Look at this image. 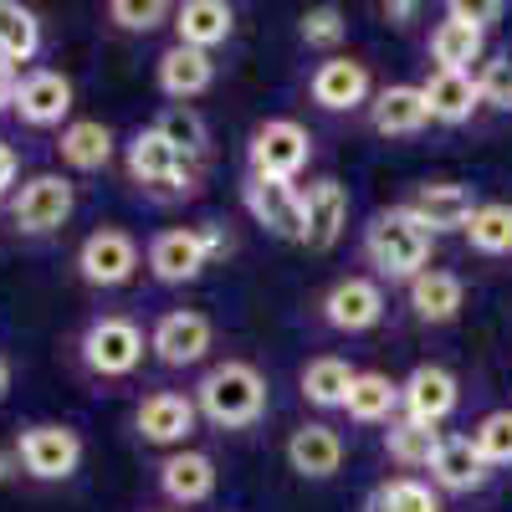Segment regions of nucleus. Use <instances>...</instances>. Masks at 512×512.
<instances>
[{"label": "nucleus", "instance_id": "nucleus-1", "mask_svg": "<svg viewBox=\"0 0 512 512\" xmlns=\"http://www.w3.org/2000/svg\"><path fill=\"white\" fill-rule=\"evenodd\" d=\"M190 400H195L200 420L221 425V431H246V425H256L267 415L272 390H267V374L251 359H221L195 379Z\"/></svg>", "mask_w": 512, "mask_h": 512}, {"label": "nucleus", "instance_id": "nucleus-2", "mask_svg": "<svg viewBox=\"0 0 512 512\" xmlns=\"http://www.w3.org/2000/svg\"><path fill=\"white\" fill-rule=\"evenodd\" d=\"M436 236L415 221L410 205H390L374 210L364 226V262L374 267V282H415L425 267H431Z\"/></svg>", "mask_w": 512, "mask_h": 512}, {"label": "nucleus", "instance_id": "nucleus-3", "mask_svg": "<svg viewBox=\"0 0 512 512\" xmlns=\"http://www.w3.org/2000/svg\"><path fill=\"white\" fill-rule=\"evenodd\" d=\"M149 354V338L134 318H123V313H103L93 318L88 328H82L77 338V359L82 369H88L93 379H128Z\"/></svg>", "mask_w": 512, "mask_h": 512}, {"label": "nucleus", "instance_id": "nucleus-4", "mask_svg": "<svg viewBox=\"0 0 512 512\" xmlns=\"http://www.w3.org/2000/svg\"><path fill=\"white\" fill-rule=\"evenodd\" d=\"M123 159H128V175H134V185H144V190H154V195H190V190H195L190 154H180L154 123L139 128V134L123 144Z\"/></svg>", "mask_w": 512, "mask_h": 512}, {"label": "nucleus", "instance_id": "nucleus-5", "mask_svg": "<svg viewBox=\"0 0 512 512\" xmlns=\"http://www.w3.org/2000/svg\"><path fill=\"white\" fill-rule=\"evenodd\" d=\"M16 461L31 482H67L82 466V436L62 420H36L16 436Z\"/></svg>", "mask_w": 512, "mask_h": 512}, {"label": "nucleus", "instance_id": "nucleus-6", "mask_svg": "<svg viewBox=\"0 0 512 512\" xmlns=\"http://www.w3.org/2000/svg\"><path fill=\"white\" fill-rule=\"evenodd\" d=\"M308 154H313V139L292 118H267L246 144V164L256 180H297V169L308 164Z\"/></svg>", "mask_w": 512, "mask_h": 512}, {"label": "nucleus", "instance_id": "nucleus-7", "mask_svg": "<svg viewBox=\"0 0 512 512\" xmlns=\"http://www.w3.org/2000/svg\"><path fill=\"white\" fill-rule=\"evenodd\" d=\"M72 210H77V190L67 175H31L11 200V221L21 236H52L72 221Z\"/></svg>", "mask_w": 512, "mask_h": 512}, {"label": "nucleus", "instance_id": "nucleus-8", "mask_svg": "<svg viewBox=\"0 0 512 512\" xmlns=\"http://www.w3.org/2000/svg\"><path fill=\"white\" fill-rule=\"evenodd\" d=\"M139 272V241L128 236L123 226H98L88 241L77 246V277L88 282V287H123V282H134Z\"/></svg>", "mask_w": 512, "mask_h": 512}, {"label": "nucleus", "instance_id": "nucleus-9", "mask_svg": "<svg viewBox=\"0 0 512 512\" xmlns=\"http://www.w3.org/2000/svg\"><path fill=\"white\" fill-rule=\"evenodd\" d=\"M384 308H390V297H384V282L374 277H338L318 303L333 333H369L384 323Z\"/></svg>", "mask_w": 512, "mask_h": 512}, {"label": "nucleus", "instance_id": "nucleus-10", "mask_svg": "<svg viewBox=\"0 0 512 512\" xmlns=\"http://www.w3.org/2000/svg\"><path fill=\"white\" fill-rule=\"evenodd\" d=\"M210 344H216V328H210L205 313L195 308H175L164 313L154 328H149V354L164 364V369H190L210 354Z\"/></svg>", "mask_w": 512, "mask_h": 512}, {"label": "nucleus", "instance_id": "nucleus-11", "mask_svg": "<svg viewBox=\"0 0 512 512\" xmlns=\"http://www.w3.org/2000/svg\"><path fill=\"white\" fill-rule=\"evenodd\" d=\"M241 200H246V216L262 231H272L282 241H303V190H297L292 180H256V175H246Z\"/></svg>", "mask_w": 512, "mask_h": 512}, {"label": "nucleus", "instance_id": "nucleus-12", "mask_svg": "<svg viewBox=\"0 0 512 512\" xmlns=\"http://www.w3.org/2000/svg\"><path fill=\"white\" fill-rule=\"evenodd\" d=\"M11 113L26 128H62V118L72 113V77L57 67H31L16 82V103Z\"/></svg>", "mask_w": 512, "mask_h": 512}, {"label": "nucleus", "instance_id": "nucleus-13", "mask_svg": "<svg viewBox=\"0 0 512 512\" xmlns=\"http://www.w3.org/2000/svg\"><path fill=\"white\" fill-rule=\"evenodd\" d=\"M144 262L154 272V282L164 287H185L195 282L205 267H210V246H205V231L195 226H175V231H159L144 251Z\"/></svg>", "mask_w": 512, "mask_h": 512}, {"label": "nucleus", "instance_id": "nucleus-14", "mask_svg": "<svg viewBox=\"0 0 512 512\" xmlns=\"http://www.w3.org/2000/svg\"><path fill=\"white\" fill-rule=\"evenodd\" d=\"M195 420H200V410H195L190 395H180V390H154V395H144L139 410H134V431H139L149 446H175V451H180V446L195 436Z\"/></svg>", "mask_w": 512, "mask_h": 512}, {"label": "nucleus", "instance_id": "nucleus-15", "mask_svg": "<svg viewBox=\"0 0 512 512\" xmlns=\"http://www.w3.org/2000/svg\"><path fill=\"white\" fill-rule=\"evenodd\" d=\"M456 405H461V384H456V374L441 369V364H415V369L400 379V415H410V420L441 425Z\"/></svg>", "mask_w": 512, "mask_h": 512}, {"label": "nucleus", "instance_id": "nucleus-16", "mask_svg": "<svg viewBox=\"0 0 512 512\" xmlns=\"http://www.w3.org/2000/svg\"><path fill=\"white\" fill-rule=\"evenodd\" d=\"M405 205L415 210V221L431 236H446V231H466V221H472V210L482 200L461 180H425V185H415V195Z\"/></svg>", "mask_w": 512, "mask_h": 512}, {"label": "nucleus", "instance_id": "nucleus-17", "mask_svg": "<svg viewBox=\"0 0 512 512\" xmlns=\"http://www.w3.org/2000/svg\"><path fill=\"white\" fill-rule=\"evenodd\" d=\"M308 93L323 113H354L369 103V67L359 57H328L313 67Z\"/></svg>", "mask_w": 512, "mask_h": 512}, {"label": "nucleus", "instance_id": "nucleus-18", "mask_svg": "<svg viewBox=\"0 0 512 512\" xmlns=\"http://www.w3.org/2000/svg\"><path fill=\"white\" fill-rule=\"evenodd\" d=\"M349 226V190L338 180H313L303 190V246L308 251H333Z\"/></svg>", "mask_w": 512, "mask_h": 512}, {"label": "nucleus", "instance_id": "nucleus-19", "mask_svg": "<svg viewBox=\"0 0 512 512\" xmlns=\"http://www.w3.org/2000/svg\"><path fill=\"white\" fill-rule=\"evenodd\" d=\"M159 492L175 502V507L210 502V497H216V461H210L205 451H190V446L169 451L159 461Z\"/></svg>", "mask_w": 512, "mask_h": 512}, {"label": "nucleus", "instance_id": "nucleus-20", "mask_svg": "<svg viewBox=\"0 0 512 512\" xmlns=\"http://www.w3.org/2000/svg\"><path fill=\"white\" fill-rule=\"evenodd\" d=\"M287 466L303 482H328L338 466H344V436L323 420H308L287 436Z\"/></svg>", "mask_w": 512, "mask_h": 512}, {"label": "nucleus", "instance_id": "nucleus-21", "mask_svg": "<svg viewBox=\"0 0 512 512\" xmlns=\"http://www.w3.org/2000/svg\"><path fill=\"white\" fill-rule=\"evenodd\" d=\"M492 482V466L482 461V451L472 446V436H441V451L431 461V487L466 497V492H482Z\"/></svg>", "mask_w": 512, "mask_h": 512}, {"label": "nucleus", "instance_id": "nucleus-22", "mask_svg": "<svg viewBox=\"0 0 512 512\" xmlns=\"http://www.w3.org/2000/svg\"><path fill=\"white\" fill-rule=\"evenodd\" d=\"M405 303H410V313H415L420 323H431V328L456 323L461 308H466V282H461L456 272H446V267H425V272L405 287Z\"/></svg>", "mask_w": 512, "mask_h": 512}, {"label": "nucleus", "instance_id": "nucleus-23", "mask_svg": "<svg viewBox=\"0 0 512 512\" xmlns=\"http://www.w3.org/2000/svg\"><path fill=\"white\" fill-rule=\"evenodd\" d=\"M154 82H159L164 98L190 103V98L210 93V82H216V62H210V52H195V47H180V41H175L169 52H159Z\"/></svg>", "mask_w": 512, "mask_h": 512}, {"label": "nucleus", "instance_id": "nucleus-24", "mask_svg": "<svg viewBox=\"0 0 512 512\" xmlns=\"http://www.w3.org/2000/svg\"><path fill=\"white\" fill-rule=\"evenodd\" d=\"M369 123L379 139H415L425 123H431V108H425V93L410 88V82H395V88L374 93L369 103Z\"/></svg>", "mask_w": 512, "mask_h": 512}, {"label": "nucleus", "instance_id": "nucleus-25", "mask_svg": "<svg viewBox=\"0 0 512 512\" xmlns=\"http://www.w3.org/2000/svg\"><path fill=\"white\" fill-rule=\"evenodd\" d=\"M420 93H425V108H431V123H446V128L472 123V113L482 108L472 72H431L420 82Z\"/></svg>", "mask_w": 512, "mask_h": 512}, {"label": "nucleus", "instance_id": "nucleus-26", "mask_svg": "<svg viewBox=\"0 0 512 512\" xmlns=\"http://www.w3.org/2000/svg\"><path fill=\"white\" fill-rule=\"evenodd\" d=\"M175 36L180 47H195V52H210L221 47V41L236 31V11L226 6V0H185V6H175Z\"/></svg>", "mask_w": 512, "mask_h": 512}, {"label": "nucleus", "instance_id": "nucleus-27", "mask_svg": "<svg viewBox=\"0 0 512 512\" xmlns=\"http://www.w3.org/2000/svg\"><path fill=\"white\" fill-rule=\"evenodd\" d=\"M113 128L98 123V118H72L62 128V139H57V159L67 169H77V175H98V169L113 159Z\"/></svg>", "mask_w": 512, "mask_h": 512}, {"label": "nucleus", "instance_id": "nucleus-28", "mask_svg": "<svg viewBox=\"0 0 512 512\" xmlns=\"http://www.w3.org/2000/svg\"><path fill=\"white\" fill-rule=\"evenodd\" d=\"M349 420L359 425H390L400 415V384L379 369H359L354 384H349V400H344Z\"/></svg>", "mask_w": 512, "mask_h": 512}, {"label": "nucleus", "instance_id": "nucleus-29", "mask_svg": "<svg viewBox=\"0 0 512 512\" xmlns=\"http://www.w3.org/2000/svg\"><path fill=\"white\" fill-rule=\"evenodd\" d=\"M441 451V431L425 420H410V415H395L390 431H384V456H390L395 466H405V472H431V461Z\"/></svg>", "mask_w": 512, "mask_h": 512}, {"label": "nucleus", "instance_id": "nucleus-30", "mask_svg": "<svg viewBox=\"0 0 512 512\" xmlns=\"http://www.w3.org/2000/svg\"><path fill=\"white\" fill-rule=\"evenodd\" d=\"M354 364L338 359V354H318L303 364V374H297V384H303V400L318 405V410H344L349 400V384H354Z\"/></svg>", "mask_w": 512, "mask_h": 512}, {"label": "nucleus", "instance_id": "nucleus-31", "mask_svg": "<svg viewBox=\"0 0 512 512\" xmlns=\"http://www.w3.org/2000/svg\"><path fill=\"white\" fill-rule=\"evenodd\" d=\"M487 57V31L466 26V21H436L431 31V62L436 72H472V62Z\"/></svg>", "mask_w": 512, "mask_h": 512}, {"label": "nucleus", "instance_id": "nucleus-32", "mask_svg": "<svg viewBox=\"0 0 512 512\" xmlns=\"http://www.w3.org/2000/svg\"><path fill=\"white\" fill-rule=\"evenodd\" d=\"M461 236L477 256H512V205L507 200H482Z\"/></svg>", "mask_w": 512, "mask_h": 512}, {"label": "nucleus", "instance_id": "nucleus-33", "mask_svg": "<svg viewBox=\"0 0 512 512\" xmlns=\"http://www.w3.org/2000/svg\"><path fill=\"white\" fill-rule=\"evenodd\" d=\"M41 52V21L16 6V0H0V62H36Z\"/></svg>", "mask_w": 512, "mask_h": 512}, {"label": "nucleus", "instance_id": "nucleus-34", "mask_svg": "<svg viewBox=\"0 0 512 512\" xmlns=\"http://www.w3.org/2000/svg\"><path fill=\"white\" fill-rule=\"evenodd\" d=\"M364 512H446L441 507V492L420 477H390L379 482L374 497L364 502Z\"/></svg>", "mask_w": 512, "mask_h": 512}, {"label": "nucleus", "instance_id": "nucleus-35", "mask_svg": "<svg viewBox=\"0 0 512 512\" xmlns=\"http://www.w3.org/2000/svg\"><path fill=\"white\" fill-rule=\"evenodd\" d=\"M159 134L169 139V144H175L180 154H205V144H210V134H205V123H200V113L190 108V103H169L164 113H159Z\"/></svg>", "mask_w": 512, "mask_h": 512}, {"label": "nucleus", "instance_id": "nucleus-36", "mask_svg": "<svg viewBox=\"0 0 512 512\" xmlns=\"http://www.w3.org/2000/svg\"><path fill=\"white\" fill-rule=\"evenodd\" d=\"M472 446L482 451V461L492 466H512V410H492L477 420V431H472Z\"/></svg>", "mask_w": 512, "mask_h": 512}, {"label": "nucleus", "instance_id": "nucleus-37", "mask_svg": "<svg viewBox=\"0 0 512 512\" xmlns=\"http://www.w3.org/2000/svg\"><path fill=\"white\" fill-rule=\"evenodd\" d=\"M108 21H113L118 31L149 36V31H159L164 21H175V6H164V0H113Z\"/></svg>", "mask_w": 512, "mask_h": 512}, {"label": "nucleus", "instance_id": "nucleus-38", "mask_svg": "<svg viewBox=\"0 0 512 512\" xmlns=\"http://www.w3.org/2000/svg\"><path fill=\"white\" fill-rule=\"evenodd\" d=\"M344 31H349V21H344L338 6H313L303 21H297V36H303L308 47H318V52H333L338 41H344Z\"/></svg>", "mask_w": 512, "mask_h": 512}, {"label": "nucleus", "instance_id": "nucleus-39", "mask_svg": "<svg viewBox=\"0 0 512 512\" xmlns=\"http://www.w3.org/2000/svg\"><path fill=\"white\" fill-rule=\"evenodd\" d=\"M477 93H482L487 108H512V52L482 57V67H477Z\"/></svg>", "mask_w": 512, "mask_h": 512}, {"label": "nucleus", "instance_id": "nucleus-40", "mask_svg": "<svg viewBox=\"0 0 512 512\" xmlns=\"http://www.w3.org/2000/svg\"><path fill=\"white\" fill-rule=\"evenodd\" d=\"M446 16H451V21H466V26H477V31H487V26H497V21H502V6H497V0H492V6H472V0H451Z\"/></svg>", "mask_w": 512, "mask_h": 512}, {"label": "nucleus", "instance_id": "nucleus-41", "mask_svg": "<svg viewBox=\"0 0 512 512\" xmlns=\"http://www.w3.org/2000/svg\"><path fill=\"white\" fill-rule=\"evenodd\" d=\"M16 175H21V159L11 144H0V195H11L16 190Z\"/></svg>", "mask_w": 512, "mask_h": 512}, {"label": "nucleus", "instance_id": "nucleus-42", "mask_svg": "<svg viewBox=\"0 0 512 512\" xmlns=\"http://www.w3.org/2000/svg\"><path fill=\"white\" fill-rule=\"evenodd\" d=\"M16 82H21V72H16L11 62H0V113L16 103Z\"/></svg>", "mask_w": 512, "mask_h": 512}, {"label": "nucleus", "instance_id": "nucleus-43", "mask_svg": "<svg viewBox=\"0 0 512 512\" xmlns=\"http://www.w3.org/2000/svg\"><path fill=\"white\" fill-rule=\"evenodd\" d=\"M415 11H420V6H384V16H390L395 26H405V21H410Z\"/></svg>", "mask_w": 512, "mask_h": 512}, {"label": "nucleus", "instance_id": "nucleus-44", "mask_svg": "<svg viewBox=\"0 0 512 512\" xmlns=\"http://www.w3.org/2000/svg\"><path fill=\"white\" fill-rule=\"evenodd\" d=\"M11 466H16V472H21V461H16V446H11V451H0V482L11 477Z\"/></svg>", "mask_w": 512, "mask_h": 512}, {"label": "nucleus", "instance_id": "nucleus-45", "mask_svg": "<svg viewBox=\"0 0 512 512\" xmlns=\"http://www.w3.org/2000/svg\"><path fill=\"white\" fill-rule=\"evenodd\" d=\"M6 395H11V359L0 354V400H6Z\"/></svg>", "mask_w": 512, "mask_h": 512}]
</instances>
